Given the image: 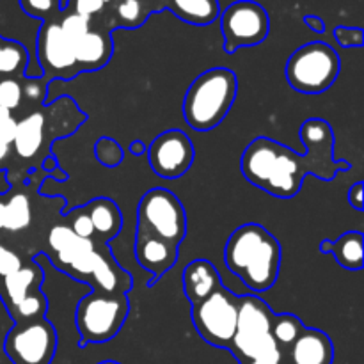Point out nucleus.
<instances>
[{
    "label": "nucleus",
    "instance_id": "nucleus-1",
    "mask_svg": "<svg viewBox=\"0 0 364 364\" xmlns=\"http://www.w3.org/2000/svg\"><path fill=\"white\" fill-rule=\"evenodd\" d=\"M301 139L306 146V156H301L288 146H277L276 162L272 173L263 191L279 199H291L299 194L302 187V178L306 174H315L320 180H334L340 171L350 169V164L345 160H333L334 134L327 121L311 117L301 127Z\"/></svg>",
    "mask_w": 364,
    "mask_h": 364
},
{
    "label": "nucleus",
    "instance_id": "nucleus-2",
    "mask_svg": "<svg viewBox=\"0 0 364 364\" xmlns=\"http://www.w3.org/2000/svg\"><path fill=\"white\" fill-rule=\"evenodd\" d=\"M224 262L245 287L262 294L270 290L279 276L281 244L259 224H244L228 238Z\"/></svg>",
    "mask_w": 364,
    "mask_h": 364
},
{
    "label": "nucleus",
    "instance_id": "nucleus-3",
    "mask_svg": "<svg viewBox=\"0 0 364 364\" xmlns=\"http://www.w3.org/2000/svg\"><path fill=\"white\" fill-rule=\"evenodd\" d=\"M238 92V78L228 68H212L192 80L183 98V117L192 130L208 132L223 123Z\"/></svg>",
    "mask_w": 364,
    "mask_h": 364
},
{
    "label": "nucleus",
    "instance_id": "nucleus-4",
    "mask_svg": "<svg viewBox=\"0 0 364 364\" xmlns=\"http://www.w3.org/2000/svg\"><path fill=\"white\" fill-rule=\"evenodd\" d=\"M130 313L127 295L95 291L85 295L77 304L75 326L80 334V345L105 343L114 340Z\"/></svg>",
    "mask_w": 364,
    "mask_h": 364
},
{
    "label": "nucleus",
    "instance_id": "nucleus-5",
    "mask_svg": "<svg viewBox=\"0 0 364 364\" xmlns=\"http://www.w3.org/2000/svg\"><path fill=\"white\" fill-rule=\"evenodd\" d=\"M340 68V55L333 46L313 41L291 53L284 73L291 89L304 95H320L336 82Z\"/></svg>",
    "mask_w": 364,
    "mask_h": 364
},
{
    "label": "nucleus",
    "instance_id": "nucleus-6",
    "mask_svg": "<svg viewBox=\"0 0 364 364\" xmlns=\"http://www.w3.org/2000/svg\"><path fill=\"white\" fill-rule=\"evenodd\" d=\"M274 311L263 299L244 295L238 302L237 333L230 352L242 364H247L262 355L279 350L270 334Z\"/></svg>",
    "mask_w": 364,
    "mask_h": 364
},
{
    "label": "nucleus",
    "instance_id": "nucleus-7",
    "mask_svg": "<svg viewBox=\"0 0 364 364\" xmlns=\"http://www.w3.org/2000/svg\"><path fill=\"white\" fill-rule=\"evenodd\" d=\"M135 235L166 240L180 247L187 237V213L180 199L167 188H151L137 208Z\"/></svg>",
    "mask_w": 364,
    "mask_h": 364
},
{
    "label": "nucleus",
    "instance_id": "nucleus-8",
    "mask_svg": "<svg viewBox=\"0 0 364 364\" xmlns=\"http://www.w3.org/2000/svg\"><path fill=\"white\" fill-rule=\"evenodd\" d=\"M238 302L240 297L220 284L212 295L192 306V322L206 343L230 350L237 333Z\"/></svg>",
    "mask_w": 364,
    "mask_h": 364
},
{
    "label": "nucleus",
    "instance_id": "nucleus-9",
    "mask_svg": "<svg viewBox=\"0 0 364 364\" xmlns=\"http://www.w3.org/2000/svg\"><path fill=\"white\" fill-rule=\"evenodd\" d=\"M220 31L224 36V50L228 53L237 52L244 46H256L269 36V13L258 2L238 0L220 14Z\"/></svg>",
    "mask_w": 364,
    "mask_h": 364
},
{
    "label": "nucleus",
    "instance_id": "nucleus-10",
    "mask_svg": "<svg viewBox=\"0 0 364 364\" xmlns=\"http://www.w3.org/2000/svg\"><path fill=\"white\" fill-rule=\"evenodd\" d=\"M57 333L46 318L14 323L4 341L13 364H50L55 358Z\"/></svg>",
    "mask_w": 364,
    "mask_h": 364
},
{
    "label": "nucleus",
    "instance_id": "nucleus-11",
    "mask_svg": "<svg viewBox=\"0 0 364 364\" xmlns=\"http://www.w3.org/2000/svg\"><path fill=\"white\" fill-rule=\"evenodd\" d=\"M64 272L89 283L92 290L103 294L127 295L132 288V276L117 265L105 244L95 245L92 251L71 263Z\"/></svg>",
    "mask_w": 364,
    "mask_h": 364
},
{
    "label": "nucleus",
    "instance_id": "nucleus-12",
    "mask_svg": "<svg viewBox=\"0 0 364 364\" xmlns=\"http://www.w3.org/2000/svg\"><path fill=\"white\" fill-rule=\"evenodd\" d=\"M148 162L153 173L166 180L180 178L194 164L196 149L188 135L181 130H166L148 146Z\"/></svg>",
    "mask_w": 364,
    "mask_h": 364
},
{
    "label": "nucleus",
    "instance_id": "nucleus-13",
    "mask_svg": "<svg viewBox=\"0 0 364 364\" xmlns=\"http://www.w3.org/2000/svg\"><path fill=\"white\" fill-rule=\"evenodd\" d=\"M36 53H38L39 68L46 78L71 80L80 73L75 60L73 43L63 34L59 20L43 21L38 32Z\"/></svg>",
    "mask_w": 364,
    "mask_h": 364
},
{
    "label": "nucleus",
    "instance_id": "nucleus-14",
    "mask_svg": "<svg viewBox=\"0 0 364 364\" xmlns=\"http://www.w3.org/2000/svg\"><path fill=\"white\" fill-rule=\"evenodd\" d=\"M134 251L139 265L151 274L153 281L149 284H155V281L169 272L178 259V245L146 235H135Z\"/></svg>",
    "mask_w": 364,
    "mask_h": 364
},
{
    "label": "nucleus",
    "instance_id": "nucleus-15",
    "mask_svg": "<svg viewBox=\"0 0 364 364\" xmlns=\"http://www.w3.org/2000/svg\"><path fill=\"white\" fill-rule=\"evenodd\" d=\"M334 347L331 338L318 329L304 327L284 354V364H333Z\"/></svg>",
    "mask_w": 364,
    "mask_h": 364
},
{
    "label": "nucleus",
    "instance_id": "nucleus-16",
    "mask_svg": "<svg viewBox=\"0 0 364 364\" xmlns=\"http://www.w3.org/2000/svg\"><path fill=\"white\" fill-rule=\"evenodd\" d=\"M78 71H98L110 60L114 52L110 31L92 28L73 45Z\"/></svg>",
    "mask_w": 364,
    "mask_h": 364
},
{
    "label": "nucleus",
    "instance_id": "nucleus-17",
    "mask_svg": "<svg viewBox=\"0 0 364 364\" xmlns=\"http://www.w3.org/2000/svg\"><path fill=\"white\" fill-rule=\"evenodd\" d=\"M220 276L208 259H194L183 270V291L191 306L212 295L220 287Z\"/></svg>",
    "mask_w": 364,
    "mask_h": 364
},
{
    "label": "nucleus",
    "instance_id": "nucleus-18",
    "mask_svg": "<svg viewBox=\"0 0 364 364\" xmlns=\"http://www.w3.org/2000/svg\"><path fill=\"white\" fill-rule=\"evenodd\" d=\"M41 281L43 269L38 263H28V265L23 263L20 270L0 279V297H2L7 311L13 309L16 304H20L32 291L39 290Z\"/></svg>",
    "mask_w": 364,
    "mask_h": 364
},
{
    "label": "nucleus",
    "instance_id": "nucleus-19",
    "mask_svg": "<svg viewBox=\"0 0 364 364\" xmlns=\"http://www.w3.org/2000/svg\"><path fill=\"white\" fill-rule=\"evenodd\" d=\"M85 208L95 228V238H98L100 244H109L119 235L123 228V215H121L119 206L112 199L96 198L87 203Z\"/></svg>",
    "mask_w": 364,
    "mask_h": 364
},
{
    "label": "nucleus",
    "instance_id": "nucleus-20",
    "mask_svg": "<svg viewBox=\"0 0 364 364\" xmlns=\"http://www.w3.org/2000/svg\"><path fill=\"white\" fill-rule=\"evenodd\" d=\"M45 142V116L43 112H32L25 119L18 121L11 149L13 155L21 160H31L38 155Z\"/></svg>",
    "mask_w": 364,
    "mask_h": 364
},
{
    "label": "nucleus",
    "instance_id": "nucleus-21",
    "mask_svg": "<svg viewBox=\"0 0 364 364\" xmlns=\"http://www.w3.org/2000/svg\"><path fill=\"white\" fill-rule=\"evenodd\" d=\"M160 9H169L192 25H210L219 18V0H159Z\"/></svg>",
    "mask_w": 364,
    "mask_h": 364
},
{
    "label": "nucleus",
    "instance_id": "nucleus-22",
    "mask_svg": "<svg viewBox=\"0 0 364 364\" xmlns=\"http://www.w3.org/2000/svg\"><path fill=\"white\" fill-rule=\"evenodd\" d=\"M363 238L361 231H348L338 240H322L318 249L326 255H333L345 270H361L364 265Z\"/></svg>",
    "mask_w": 364,
    "mask_h": 364
},
{
    "label": "nucleus",
    "instance_id": "nucleus-23",
    "mask_svg": "<svg viewBox=\"0 0 364 364\" xmlns=\"http://www.w3.org/2000/svg\"><path fill=\"white\" fill-rule=\"evenodd\" d=\"M112 14H110V27H124L137 28L141 27L149 16V13H155L149 0H112Z\"/></svg>",
    "mask_w": 364,
    "mask_h": 364
},
{
    "label": "nucleus",
    "instance_id": "nucleus-24",
    "mask_svg": "<svg viewBox=\"0 0 364 364\" xmlns=\"http://www.w3.org/2000/svg\"><path fill=\"white\" fill-rule=\"evenodd\" d=\"M32 223V205L31 198L23 192L11 191L6 192V233H20L25 231Z\"/></svg>",
    "mask_w": 364,
    "mask_h": 364
},
{
    "label": "nucleus",
    "instance_id": "nucleus-25",
    "mask_svg": "<svg viewBox=\"0 0 364 364\" xmlns=\"http://www.w3.org/2000/svg\"><path fill=\"white\" fill-rule=\"evenodd\" d=\"M31 55L21 43L0 36V77L16 78L25 75Z\"/></svg>",
    "mask_w": 364,
    "mask_h": 364
},
{
    "label": "nucleus",
    "instance_id": "nucleus-26",
    "mask_svg": "<svg viewBox=\"0 0 364 364\" xmlns=\"http://www.w3.org/2000/svg\"><path fill=\"white\" fill-rule=\"evenodd\" d=\"M302 329H304V323L297 316L290 315V313H281V315H274L270 334H272L279 350L287 354V350L294 345V341L297 340Z\"/></svg>",
    "mask_w": 364,
    "mask_h": 364
},
{
    "label": "nucleus",
    "instance_id": "nucleus-27",
    "mask_svg": "<svg viewBox=\"0 0 364 364\" xmlns=\"http://www.w3.org/2000/svg\"><path fill=\"white\" fill-rule=\"evenodd\" d=\"M46 308H48L46 297L41 294V290H36L32 291L28 297H25L20 304H16L13 309H9L7 313H9L14 323H23L32 322V320L45 318Z\"/></svg>",
    "mask_w": 364,
    "mask_h": 364
},
{
    "label": "nucleus",
    "instance_id": "nucleus-28",
    "mask_svg": "<svg viewBox=\"0 0 364 364\" xmlns=\"http://www.w3.org/2000/svg\"><path fill=\"white\" fill-rule=\"evenodd\" d=\"M20 7L27 16L41 21H55L63 14V0H20Z\"/></svg>",
    "mask_w": 364,
    "mask_h": 364
},
{
    "label": "nucleus",
    "instance_id": "nucleus-29",
    "mask_svg": "<svg viewBox=\"0 0 364 364\" xmlns=\"http://www.w3.org/2000/svg\"><path fill=\"white\" fill-rule=\"evenodd\" d=\"M92 21L89 18L80 16L77 13H71V11H63L59 18V25H60V31L63 34L70 39L71 43H77L82 36L87 34L92 27Z\"/></svg>",
    "mask_w": 364,
    "mask_h": 364
},
{
    "label": "nucleus",
    "instance_id": "nucleus-30",
    "mask_svg": "<svg viewBox=\"0 0 364 364\" xmlns=\"http://www.w3.org/2000/svg\"><path fill=\"white\" fill-rule=\"evenodd\" d=\"M95 156L103 167H117L124 159L121 146L112 137H100L95 144Z\"/></svg>",
    "mask_w": 364,
    "mask_h": 364
},
{
    "label": "nucleus",
    "instance_id": "nucleus-31",
    "mask_svg": "<svg viewBox=\"0 0 364 364\" xmlns=\"http://www.w3.org/2000/svg\"><path fill=\"white\" fill-rule=\"evenodd\" d=\"M23 100V85L18 78H2L0 80V107L9 112L16 110Z\"/></svg>",
    "mask_w": 364,
    "mask_h": 364
},
{
    "label": "nucleus",
    "instance_id": "nucleus-32",
    "mask_svg": "<svg viewBox=\"0 0 364 364\" xmlns=\"http://www.w3.org/2000/svg\"><path fill=\"white\" fill-rule=\"evenodd\" d=\"M71 231L77 237L85 238V240H95V228H92L91 217L85 206L82 208H75L73 213H70V224H68Z\"/></svg>",
    "mask_w": 364,
    "mask_h": 364
},
{
    "label": "nucleus",
    "instance_id": "nucleus-33",
    "mask_svg": "<svg viewBox=\"0 0 364 364\" xmlns=\"http://www.w3.org/2000/svg\"><path fill=\"white\" fill-rule=\"evenodd\" d=\"M23 267V259L16 251L0 242V279L11 276Z\"/></svg>",
    "mask_w": 364,
    "mask_h": 364
},
{
    "label": "nucleus",
    "instance_id": "nucleus-34",
    "mask_svg": "<svg viewBox=\"0 0 364 364\" xmlns=\"http://www.w3.org/2000/svg\"><path fill=\"white\" fill-rule=\"evenodd\" d=\"M66 7L71 13H77L92 21V18L100 16L107 6L103 4V0H68Z\"/></svg>",
    "mask_w": 364,
    "mask_h": 364
},
{
    "label": "nucleus",
    "instance_id": "nucleus-35",
    "mask_svg": "<svg viewBox=\"0 0 364 364\" xmlns=\"http://www.w3.org/2000/svg\"><path fill=\"white\" fill-rule=\"evenodd\" d=\"M334 38L343 48H355L364 43V32L359 27H336Z\"/></svg>",
    "mask_w": 364,
    "mask_h": 364
},
{
    "label": "nucleus",
    "instance_id": "nucleus-36",
    "mask_svg": "<svg viewBox=\"0 0 364 364\" xmlns=\"http://www.w3.org/2000/svg\"><path fill=\"white\" fill-rule=\"evenodd\" d=\"M348 203H350V206H354L358 212H363V208H364V192H363L361 181H355V183L350 187V191H348Z\"/></svg>",
    "mask_w": 364,
    "mask_h": 364
},
{
    "label": "nucleus",
    "instance_id": "nucleus-37",
    "mask_svg": "<svg viewBox=\"0 0 364 364\" xmlns=\"http://www.w3.org/2000/svg\"><path fill=\"white\" fill-rule=\"evenodd\" d=\"M16 124H18V121L14 119L13 116L7 117L4 123H0V137H2L7 144H11V142H13L14 134H16Z\"/></svg>",
    "mask_w": 364,
    "mask_h": 364
},
{
    "label": "nucleus",
    "instance_id": "nucleus-38",
    "mask_svg": "<svg viewBox=\"0 0 364 364\" xmlns=\"http://www.w3.org/2000/svg\"><path fill=\"white\" fill-rule=\"evenodd\" d=\"M302 21H304L313 32H318V34H323V32H326V21H323L322 18L313 16V14H306V16L302 18Z\"/></svg>",
    "mask_w": 364,
    "mask_h": 364
},
{
    "label": "nucleus",
    "instance_id": "nucleus-39",
    "mask_svg": "<svg viewBox=\"0 0 364 364\" xmlns=\"http://www.w3.org/2000/svg\"><path fill=\"white\" fill-rule=\"evenodd\" d=\"M9 155H11V144H7V142L0 137V169L6 167L7 160H9Z\"/></svg>",
    "mask_w": 364,
    "mask_h": 364
},
{
    "label": "nucleus",
    "instance_id": "nucleus-40",
    "mask_svg": "<svg viewBox=\"0 0 364 364\" xmlns=\"http://www.w3.org/2000/svg\"><path fill=\"white\" fill-rule=\"evenodd\" d=\"M146 149H148V146H146L142 141H134L130 144V153H132V155H137V156L139 155H144Z\"/></svg>",
    "mask_w": 364,
    "mask_h": 364
},
{
    "label": "nucleus",
    "instance_id": "nucleus-41",
    "mask_svg": "<svg viewBox=\"0 0 364 364\" xmlns=\"http://www.w3.org/2000/svg\"><path fill=\"white\" fill-rule=\"evenodd\" d=\"M13 116V114L9 112V110H6V109H2V107H0V123H4V121L7 119V117H11Z\"/></svg>",
    "mask_w": 364,
    "mask_h": 364
},
{
    "label": "nucleus",
    "instance_id": "nucleus-42",
    "mask_svg": "<svg viewBox=\"0 0 364 364\" xmlns=\"http://www.w3.org/2000/svg\"><path fill=\"white\" fill-rule=\"evenodd\" d=\"M98 364H119V363H116V361H103V363H98Z\"/></svg>",
    "mask_w": 364,
    "mask_h": 364
}]
</instances>
